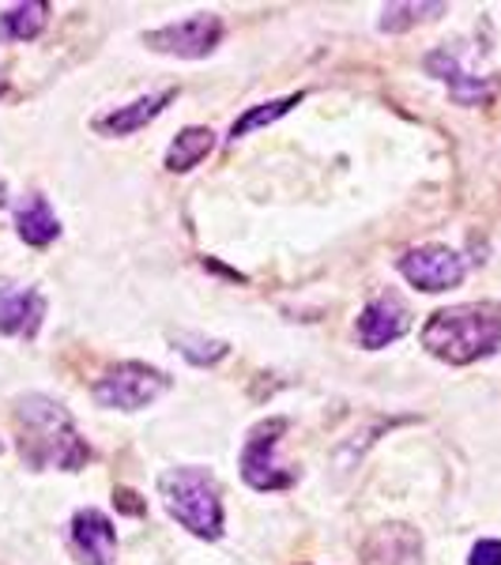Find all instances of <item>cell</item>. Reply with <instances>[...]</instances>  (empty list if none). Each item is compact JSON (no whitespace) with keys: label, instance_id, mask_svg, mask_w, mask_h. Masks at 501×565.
<instances>
[{"label":"cell","instance_id":"obj_8","mask_svg":"<svg viewBox=\"0 0 501 565\" xmlns=\"http://www.w3.org/2000/svg\"><path fill=\"white\" fill-rule=\"evenodd\" d=\"M396 268L415 290H426V295H441V290L460 287L463 276H468V264L449 245H415V249H407L396 260Z\"/></svg>","mask_w":501,"mask_h":565},{"label":"cell","instance_id":"obj_15","mask_svg":"<svg viewBox=\"0 0 501 565\" xmlns=\"http://www.w3.org/2000/svg\"><path fill=\"white\" fill-rule=\"evenodd\" d=\"M45 23H50L45 0H23V4L0 8V42H31L45 31Z\"/></svg>","mask_w":501,"mask_h":565},{"label":"cell","instance_id":"obj_17","mask_svg":"<svg viewBox=\"0 0 501 565\" xmlns=\"http://www.w3.org/2000/svg\"><path fill=\"white\" fill-rule=\"evenodd\" d=\"M298 103H302V90H298V95H287V98H271V103L249 106L242 117H234V125H231V140H242V136L257 132V129H264V125H276L279 117H287L290 109H295Z\"/></svg>","mask_w":501,"mask_h":565},{"label":"cell","instance_id":"obj_6","mask_svg":"<svg viewBox=\"0 0 501 565\" xmlns=\"http://www.w3.org/2000/svg\"><path fill=\"white\" fill-rule=\"evenodd\" d=\"M218 42H223V20H218L215 12L185 15V20L154 26V31L143 34V45H148V50L167 53V57H181V61L207 57Z\"/></svg>","mask_w":501,"mask_h":565},{"label":"cell","instance_id":"obj_12","mask_svg":"<svg viewBox=\"0 0 501 565\" xmlns=\"http://www.w3.org/2000/svg\"><path fill=\"white\" fill-rule=\"evenodd\" d=\"M72 546L84 565H114L117 558V527L103 509H79L72 516Z\"/></svg>","mask_w":501,"mask_h":565},{"label":"cell","instance_id":"obj_10","mask_svg":"<svg viewBox=\"0 0 501 565\" xmlns=\"http://www.w3.org/2000/svg\"><path fill=\"white\" fill-rule=\"evenodd\" d=\"M45 317V298L39 287L0 279V335H23L34 340Z\"/></svg>","mask_w":501,"mask_h":565},{"label":"cell","instance_id":"obj_13","mask_svg":"<svg viewBox=\"0 0 501 565\" xmlns=\"http://www.w3.org/2000/svg\"><path fill=\"white\" fill-rule=\"evenodd\" d=\"M178 98V90H159V95H143V98H136V103L129 106H117V109H109V114L103 117H95L90 121V129H95L98 136H129V132H140L143 125H151L154 117L162 114L170 103Z\"/></svg>","mask_w":501,"mask_h":565},{"label":"cell","instance_id":"obj_16","mask_svg":"<svg viewBox=\"0 0 501 565\" xmlns=\"http://www.w3.org/2000/svg\"><path fill=\"white\" fill-rule=\"evenodd\" d=\"M212 151H215V132L204 129V125H189L167 148V170L170 174H185V170L200 167Z\"/></svg>","mask_w":501,"mask_h":565},{"label":"cell","instance_id":"obj_1","mask_svg":"<svg viewBox=\"0 0 501 565\" xmlns=\"http://www.w3.org/2000/svg\"><path fill=\"white\" fill-rule=\"evenodd\" d=\"M15 437L23 463L34 471H79L90 460V445L76 430L65 404L42 392H31L15 404Z\"/></svg>","mask_w":501,"mask_h":565},{"label":"cell","instance_id":"obj_7","mask_svg":"<svg viewBox=\"0 0 501 565\" xmlns=\"http://www.w3.org/2000/svg\"><path fill=\"white\" fill-rule=\"evenodd\" d=\"M423 68L449 87V98L457 106H487L501 87L498 76H479L457 45H437V50H430L423 61Z\"/></svg>","mask_w":501,"mask_h":565},{"label":"cell","instance_id":"obj_3","mask_svg":"<svg viewBox=\"0 0 501 565\" xmlns=\"http://www.w3.org/2000/svg\"><path fill=\"white\" fill-rule=\"evenodd\" d=\"M159 498L167 513L193 532L196 540H218L223 535V501H218L215 479L204 468H170L159 476Z\"/></svg>","mask_w":501,"mask_h":565},{"label":"cell","instance_id":"obj_9","mask_svg":"<svg viewBox=\"0 0 501 565\" xmlns=\"http://www.w3.org/2000/svg\"><path fill=\"white\" fill-rule=\"evenodd\" d=\"M362 565H418L423 562V535L418 527L393 521L377 524L359 546Z\"/></svg>","mask_w":501,"mask_h":565},{"label":"cell","instance_id":"obj_11","mask_svg":"<svg viewBox=\"0 0 501 565\" xmlns=\"http://www.w3.org/2000/svg\"><path fill=\"white\" fill-rule=\"evenodd\" d=\"M412 328V313L396 295H377L370 298L366 309L359 313V343L366 351H381L388 343H396L399 335Z\"/></svg>","mask_w":501,"mask_h":565},{"label":"cell","instance_id":"obj_21","mask_svg":"<svg viewBox=\"0 0 501 565\" xmlns=\"http://www.w3.org/2000/svg\"><path fill=\"white\" fill-rule=\"evenodd\" d=\"M114 501H117V505L125 509V513H132V516H140V513H143V501H136V494H132V490H117V494H114Z\"/></svg>","mask_w":501,"mask_h":565},{"label":"cell","instance_id":"obj_23","mask_svg":"<svg viewBox=\"0 0 501 565\" xmlns=\"http://www.w3.org/2000/svg\"><path fill=\"white\" fill-rule=\"evenodd\" d=\"M8 204V185H4V178H0V207Z\"/></svg>","mask_w":501,"mask_h":565},{"label":"cell","instance_id":"obj_20","mask_svg":"<svg viewBox=\"0 0 501 565\" xmlns=\"http://www.w3.org/2000/svg\"><path fill=\"white\" fill-rule=\"evenodd\" d=\"M468 565H501V543L498 540H479L471 546Z\"/></svg>","mask_w":501,"mask_h":565},{"label":"cell","instance_id":"obj_4","mask_svg":"<svg viewBox=\"0 0 501 565\" xmlns=\"http://www.w3.org/2000/svg\"><path fill=\"white\" fill-rule=\"evenodd\" d=\"M287 434V418H264L249 430L242 445V457H238V468H242V479L249 482L253 490H287L298 482V471L279 463V441Z\"/></svg>","mask_w":501,"mask_h":565},{"label":"cell","instance_id":"obj_22","mask_svg":"<svg viewBox=\"0 0 501 565\" xmlns=\"http://www.w3.org/2000/svg\"><path fill=\"white\" fill-rule=\"evenodd\" d=\"M4 90H8V65L0 61V95H4Z\"/></svg>","mask_w":501,"mask_h":565},{"label":"cell","instance_id":"obj_5","mask_svg":"<svg viewBox=\"0 0 501 565\" xmlns=\"http://www.w3.org/2000/svg\"><path fill=\"white\" fill-rule=\"evenodd\" d=\"M167 388L170 377L162 370L148 366V362H121L106 377L95 381L90 396L103 407H114V412H140V407L154 404Z\"/></svg>","mask_w":501,"mask_h":565},{"label":"cell","instance_id":"obj_2","mask_svg":"<svg viewBox=\"0 0 501 565\" xmlns=\"http://www.w3.org/2000/svg\"><path fill=\"white\" fill-rule=\"evenodd\" d=\"M423 348L449 366H471L501 351V302H463L430 313Z\"/></svg>","mask_w":501,"mask_h":565},{"label":"cell","instance_id":"obj_18","mask_svg":"<svg viewBox=\"0 0 501 565\" xmlns=\"http://www.w3.org/2000/svg\"><path fill=\"white\" fill-rule=\"evenodd\" d=\"M445 12H449V4H385L381 8L377 26L385 34H404V31H412V26L437 20V15H445Z\"/></svg>","mask_w":501,"mask_h":565},{"label":"cell","instance_id":"obj_14","mask_svg":"<svg viewBox=\"0 0 501 565\" xmlns=\"http://www.w3.org/2000/svg\"><path fill=\"white\" fill-rule=\"evenodd\" d=\"M15 234H20L26 245H34V249H42V245H50L57 238L61 223H57V215H53L50 200L39 193H26L20 204H15Z\"/></svg>","mask_w":501,"mask_h":565},{"label":"cell","instance_id":"obj_19","mask_svg":"<svg viewBox=\"0 0 501 565\" xmlns=\"http://www.w3.org/2000/svg\"><path fill=\"white\" fill-rule=\"evenodd\" d=\"M174 343L189 362H196V366H212V362L226 359V351H231L223 340H207V335H189V332L174 335Z\"/></svg>","mask_w":501,"mask_h":565}]
</instances>
